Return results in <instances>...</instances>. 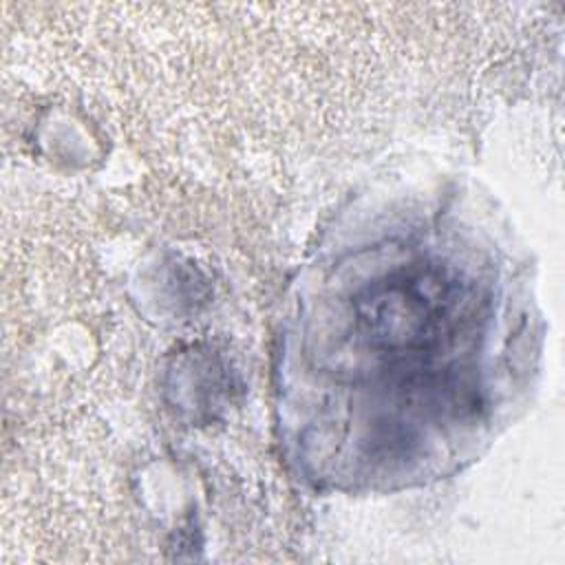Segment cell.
Returning a JSON list of instances; mask_svg holds the SVG:
<instances>
[{"instance_id":"obj_1","label":"cell","mask_w":565,"mask_h":565,"mask_svg":"<svg viewBox=\"0 0 565 565\" xmlns=\"http://www.w3.org/2000/svg\"><path fill=\"white\" fill-rule=\"evenodd\" d=\"M457 300L459 285L441 269L422 265L375 282L360 300L358 313L373 344L415 349L437 340Z\"/></svg>"}]
</instances>
